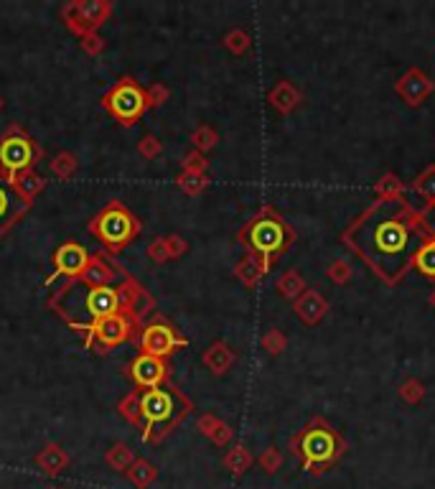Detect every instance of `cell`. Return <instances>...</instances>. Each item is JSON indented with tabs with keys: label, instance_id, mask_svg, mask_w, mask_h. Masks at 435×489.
<instances>
[{
	"label": "cell",
	"instance_id": "cell-25",
	"mask_svg": "<svg viewBox=\"0 0 435 489\" xmlns=\"http://www.w3.org/2000/svg\"><path fill=\"white\" fill-rule=\"evenodd\" d=\"M374 191H377V199H398V197H402L405 186H402V181H400L398 173H385V176L377 181Z\"/></svg>",
	"mask_w": 435,
	"mask_h": 489
},
{
	"label": "cell",
	"instance_id": "cell-36",
	"mask_svg": "<svg viewBox=\"0 0 435 489\" xmlns=\"http://www.w3.org/2000/svg\"><path fill=\"white\" fill-rule=\"evenodd\" d=\"M120 413H125L130 420H138V415H140V398L138 395H130L125 403H120Z\"/></svg>",
	"mask_w": 435,
	"mask_h": 489
},
{
	"label": "cell",
	"instance_id": "cell-9",
	"mask_svg": "<svg viewBox=\"0 0 435 489\" xmlns=\"http://www.w3.org/2000/svg\"><path fill=\"white\" fill-rule=\"evenodd\" d=\"M178 347H186V339L178 337L176 331H173V326L166 324V321L148 324L140 331V350H143V355H153L166 359Z\"/></svg>",
	"mask_w": 435,
	"mask_h": 489
},
{
	"label": "cell",
	"instance_id": "cell-11",
	"mask_svg": "<svg viewBox=\"0 0 435 489\" xmlns=\"http://www.w3.org/2000/svg\"><path fill=\"white\" fill-rule=\"evenodd\" d=\"M433 89H435L433 79H430L423 69H417V67H412V69L405 71V74L398 79V84H395V92H398V95L405 100V105H410V108L423 105V102L433 95Z\"/></svg>",
	"mask_w": 435,
	"mask_h": 489
},
{
	"label": "cell",
	"instance_id": "cell-30",
	"mask_svg": "<svg viewBox=\"0 0 435 489\" xmlns=\"http://www.w3.org/2000/svg\"><path fill=\"white\" fill-rule=\"evenodd\" d=\"M326 275H328V280H334L336 286H344V283H349V278H352V265L344 260H334L328 265Z\"/></svg>",
	"mask_w": 435,
	"mask_h": 489
},
{
	"label": "cell",
	"instance_id": "cell-23",
	"mask_svg": "<svg viewBox=\"0 0 435 489\" xmlns=\"http://www.w3.org/2000/svg\"><path fill=\"white\" fill-rule=\"evenodd\" d=\"M278 291L283 293L288 301H296L298 296H301L303 291H306V280H303V275L298 273V270H288V273L280 275L278 280Z\"/></svg>",
	"mask_w": 435,
	"mask_h": 489
},
{
	"label": "cell",
	"instance_id": "cell-3",
	"mask_svg": "<svg viewBox=\"0 0 435 489\" xmlns=\"http://www.w3.org/2000/svg\"><path fill=\"white\" fill-rule=\"evenodd\" d=\"M240 242L247 248L250 258H255V260L260 263V267L267 273L272 263L293 248L296 232H293V227H290L272 207H262V209L242 227Z\"/></svg>",
	"mask_w": 435,
	"mask_h": 489
},
{
	"label": "cell",
	"instance_id": "cell-4",
	"mask_svg": "<svg viewBox=\"0 0 435 489\" xmlns=\"http://www.w3.org/2000/svg\"><path fill=\"white\" fill-rule=\"evenodd\" d=\"M290 454L303 461V469L311 474H323L347 454V441L326 418L315 415L308 426L298 431L290 441Z\"/></svg>",
	"mask_w": 435,
	"mask_h": 489
},
{
	"label": "cell",
	"instance_id": "cell-32",
	"mask_svg": "<svg viewBox=\"0 0 435 489\" xmlns=\"http://www.w3.org/2000/svg\"><path fill=\"white\" fill-rule=\"evenodd\" d=\"M41 186H44V181H41V178L25 171V173H21V184H16V189H18V194L25 199V197H31L33 191L41 189Z\"/></svg>",
	"mask_w": 435,
	"mask_h": 489
},
{
	"label": "cell",
	"instance_id": "cell-28",
	"mask_svg": "<svg viewBox=\"0 0 435 489\" xmlns=\"http://www.w3.org/2000/svg\"><path fill=\"white\" fill-rule=\"evenodd\" d=\"M423 395H425L423 382L415 380V377H410V380H405V382H402V388H400V398H402L405 403H410V405H415V403L423 401Z\"/></svg>",
	"mask_w": 435,
	"mask_h": 489
},
{
	"label": "cell",
	"instance_id": "cell-34",
	"mask_svg": "<svg viewBox=\"0 0 435 489\" xmlns=\"http://www.w3.org/2000/svg\"><path fill=\"white\" fill-rule=\"evenodd\" d=\"M262 344L267 347V352H272V355H280L285 347V337L280 334V331H270L265 339H262Z\"/></svg>",
	"mask_w": 435,
	"mask_h": 489
},
{
	"label": "cell",
	"instance_id": "cell-19",
	"mask_svg": "<svg viewBox=\"0 0 435 489\" xmlns=\"http://www.w3.org/2000/svg\"><path fill=\"white\" fill-rule=\"evenodd\" d=\"M66 461H69V459H66V454H64L62 449H59V446H54V444L46 446L44 451L36 456V464L41 466V469H44L49 477H57V474H62L64 466H66Z\"/></svg>",
	"mask_w": 435,
	"mask_h": 489
},
{
	"label": "cell",
	"instance_id": "cell-29",
	"mask_svg": "<svg viewBox=\"0 0 435 489\" xmlns=\"http://www.w3.org/2000/svg\"><path fill=\"white\" fill-rule=\"evenodd\" d=\"M224 461H227V466L234 471V474H242V471H245L247 466H250L253 456H250V454H247L245 449H242V446H234L232 451L227 454V459H224Z\"/></svg>",
	"mask_w": 435,
	"mask_h": 489
},
{
	"label": "cell",
	"instance_id": "cell-24",
	"mask_svg": "<svg viewBox=\"0 0 435 489\" xmlns=\"http://www.w3.org/2000/svg\"><path fill=\"white\" fill-rule=\"evenodd\" d=\"M127 477L133 479L135 487L145 489L148 484L156 479V469H153L151 461H145V459H135L133 464H130V469H127Z\"/></svg>",
	"mask_w": 435,
	"mask_h": 489
},
{
	"label": "cell",
	"instance_id": "cell-39",
	"mask_svg": "<svg viewBox=\"0 0 435 489\" xmlns=\"http://www.w3.org/2000/svg\"><path fill=\"white\" fill-rule=\"evenodd\" d=\"M71 156H57V161H54V171L62 173V176H66V173L74 168V163H71Z\"/></svg>",
	"mask_w": 435,
	"mask_h": 489
},
{
	"label": "cell",
	"instance_id": "cell-40",
	"mask_svg": "<svg viewBox=\"0 0 435 489\" xmlns=\"http://www.w3.org/2000/svg\"><path fill=\"white\" fill-rule=\"evenodd\" d=\"M158 151H161V146H158V140L153 138V135H148L145 140H140V153H145V156H156Z\"/></svg>",
	"mask_w": 435,
	"mask_h": 489
},
{
	"label": "cell",
	"instance_id": "cell-5",
	"mask_svg": "<svg viewBox=\"0 0 435 489\" xmlns=\"http://www.w3.org/2000/svg\"><path fill=\"white\" fill-rule=\"evenodd\" d=\"M189 410V398L170 385H158V388L145 390L140 395V415L145 418L143 439H158V436L168 433L170 426H176Z\"/></svg>",
	"mask_w": 435,
	"mask_h": 489
},
{
	"label": "cell",
	"instance_id": "cell-20",
	"mask_svg": "<svg viewBox=\"0 0 435 489\" xmlns=\"http://www.w3.org/2000/svg\"><path fill=\"white\" fill-rule=\"evenodd\" d=\"M204 362L211 367V372H216V375H221V372H227L229 364L234 362V355L232 350H229L224 342H216L209 347V352L204 355Z\"/></svg>",
	"mask_w": 435,
	"mask_h": 489
},
{
	"label": "cell",
	"instance_id": "cell-41",
	"mask_svg": "<svg viewBox=\"0 0 435 489\" xmlns=\"http://www.w3.org/2000/svg\"><path fill=\"white\" fill-rule=\"evenodd\" d=\"M166 95H168L166 89L156 87V89H153V92H151V95H148V102H151V105H158V100H166Z\"/></svg>",
	"mask_w": 435,
	"mask_h": 489
},
{
	"label": "cell",
	"instance_id": "cell-1",
	"mask_svg": "<svg viewBox=\"0 0 435 489\" xmlns=\"http://www.w3.org/2000/svg\"><path fill=\"white\" fill-rule=\"evenodd\" d=\"M425 240L423 212L405 197L377 199L341 232V242L390 288L410 273Z\"/></svg>",
	"mask_w": 435,
	"mask_h": 489
},
{
	"label": "cell",
	"instance_id": "cell-35",
	"mask_svg": "<svg viewBox=\"0 0 435 489\" xmlns=\"http://www.w3.org/2000/svg\"><path fill=\"white\" fill-rule=\"evenodd\" d=\"M227 46L229 49L234 51V54H242V51L250 46V38H247V33H242V31H234V33H229V38H227Z\"/></svg>",
	"mask_w": 435,
	"mask_h": 489
},
{
	"label": "cell",
	"instance_id": "cell-21",
	"mask_svg": "<svg viewBox=\"0 0 435 489\" xmlns=\"http://www.w3.org/2000/svg\"><path fill=\"white\" fill-rule=\"evenodd\" d=\"M412 267H417V273H423L425 278L435 280V240H425L423 248L417 250L415 260H412Z\"/></svg>",
	"mask_w": 435,
	"mask_h": 489
},
{
	"label": "cell",
	"instance_id": "cell-31",
	"mask_svg": "<svg viewBox=\"0 0 435 489\" xmlns=\"http://www.w3.org/2000/svg\"><path fill=\"white\" fill-rule=\"evenodd\" d=\"M178 184H181V189L196 194V191H202L204 186H207V178H204L202 173H196V171H186V173H181V176H178Z\"/></svg>",
	"mask_w": 435,
	"mask_h": 489
},
{
	"label": "cell",
	"instance_id": "cell-12",
	"mask_svg": "<svg viewBox=\"0 0 435 489\" xmlns=\"http://www.w3.org/2000/svg\"><path fill=\"white\" fill-rule=\"evenodd\" d=\"M130 375H133L138 388L151 390V388H158V385H163L166 377H168V367H166V359H161V357L143 355L140 352L133 359V364H130Z\"/></svg>",
	"mask_w": 435,
	"mask_h": 489
},
{
	"label": "cell",
	"instance_id": "cell-38",
	"mask_svg": "<svg viewBox=\"0 0 435 489\" xmlns=\"http://www.w3.org/2000/svg\"><path fill=\"white\" fill-rule=\"evenodd\" d=\"M423 222H425V232H428L430 240H435V204L423 209Z\"/></svg>",
	"mask_w": 435,
	"mask_h": 489
},
{
	"label": "cell",
	"instance_id": "cell-18",
	"mask_svg": "<svg viewBox=\"0 0 435 489\" xmlns=\"http://www.w3.org/2000/svg\"><path fill=\"white\" fill-rule=\"evenodd\" d=\"M298 102H301V92H298L290 82H280L278 87L270 92V105L283 115H288L290 110H296Z\"/></svg>",
	"mask_w": 435,
	"mask_h": 489
},
{
	"label": "cell",
	"instance_id": "cell-16",
	"mask_svg": "<svg viewBox=\"0 0 435 489\" xmlns=\"http://www.w3.org/2000/svg\"><path fill=\"white\" fill-rule=\"evenodd\" d=\"M76 280L84 283V286H110L115 280V270L108 260H102V258H89L87 267L76 275Z\"/></svg>",
	"mask_w": 435,
	"mask_h": 489
},
{
	"label": "cell",
	"instance_id": "cell-13",
	"mask_svg": "<svg viewBox=\"0 0 435 489\" xmlns=\"http://www.w3.org/2000/svg\"><path fill=\"white\" fill-rule=\"evenodd\" d=\"M133 334V321L125 316V313H112V316L102 318L100 324H95L92 329V337L105 347V350H112V347H120L122 342H127Z\"/></svg>",
	"mask_w": 435,
	"mask_h": 489
},
{
	"label": "cell",
	"instance_id": "cell-15",
	"mask_svg": "<svg viewBox=\"0 0 435 489\" xmlns=\"http://www.w3.org/2000/svg\"><path fill=\"white\" fill-rule=\"evenodd\" d=\"M293 311L298 313V318H301L306 326H315V324H321V318L328 313V301L323 299L318 291L306 288V291L293 301Z\"/></svg>",
	"mask_w": 435,
	"mask_h": 489
},
{
	"label": "cell",
	"instance_id": "cell-7",
	"mask_svg": "<svg viewBox=\"0 0 435 489\" xmlns=\"http://www.w3.org/2000/svg\"><path fill=\"white\" fill-rule=\"evenodd\" d=\"M38 159V148L23 130L13 127L0 138V171L11 181H16V173H25Z\"/></svg>",
	"mask_w": 435,
	"mask_h": 489
},
{
	"label": "cell",
	"instance_id": "cell-10",
	"mask_svg": "<svg viewBox=\"0 0 435 489\" xmlns=\"http://www.w3.org/2000/svg\"><path fill=\"white\" fill-rule=\"evenodd\" d=\"M89 263V255L87 250L79 245V242H64L62 248L54 253V275L46 280V286H51L57 278H71L74 280L76 275L82 273L84 267Z\"/></svg>",
	"mask_w": 435,
	"mask_h": 489
},
{
	"label": "cell",
	"instance_id": "cell-14",
	"mask_svg": "<svg viewBox=\"0 0 435 489\" xmlns=\"http://www.w3.org/2000/svg\"><path fill=\"white\" fill-rule=\"evenodd\" d=\"M23 209H25V199L18 194V189H16V184H13L11 178L0 171V235L23 214Z\"/></svg>",
	"mask_w": 435,
	"mask_h": 489
},
{
	"label": "cell",
	"instance_id": "cell-26",
	"mask_svg": "<svg viewBox=\"0 0 435 489\" xmlns=\"http://www.w3.org/2000/svg\"><path fill=\"white\" fill-rule=\"evenodd\" d=\"M262 275H265V270L260 267V263L255 260V258H247V260H242L240 267H237V278L245 280L247 286H255Z\"/></svg>",
	"mask_w": 435,
	"mask_h": 489
},
{
	"label": "cell",
	"instance_id": "cell-8",
	"mask_svg": "<svg viewBox=\"0 0 435 489\" xmlns=\"http://www.w3.org/2000/svg\"><path fill=\"white\" fill-rule=\"evenodd\" d=\"M102 105H105L117 120L125 122V125H133L140 115L151 108L148 92H143L133 79H122L117 87L110 89L108 95H105V100H102Z\"/></svg>",
	"mask_w": 435,
	"mask_h": 489
},
{
	"label": "cell",
	"instance_id": "cell-33",
	"mask_svg": "<svg viewBox=\"0 0 435 489\" xmlns=\"http://www.w3.org/2000/svg\"><path fill=\"white\" fill-rule=\"evenodd\" d=\"M280 461H283V456H280L275 449H267V451L260 456V466H262L265 471H278Z\"/></svg>",
	"mask_w": 435,
	"mask_h": 489
},
{
	"label": "cell",
	"instance_id": "cell-2",
	"mask_svg": "<svg viewBox=\"0 0 435 489\" xmlns=\"http://www.w3.org/2000/svg\"><path fill=\"white\" fill-rule=\"evenodd\" d=\"M122 291L112 286H84L79 280H69L51 304L57 306L62 318L76 331H92L102 318L120 313Z\"/></svg>",
	"mask_w": 435,
	"mask_h": 489
},
{
	"label": "cell",
	"instance_id": "cell-17",
	"mask_svg": "<svg viewBox=\"0 0 435 489\" xmlns=\"http://www.w3.org/2000/svg\"><path fill=\"white\" fill-rule=\"evenodd\" d=\"M410 191L420 199V202H423V209L433 207L435 204V166H428L420 176H415V181L410 184Z\"/></svg>",
	"mask_w": 435,
	"mask_h": 489
},
{
	"label": "cell",
	"instance_id": "cell-42",
	"mask_svg": "<svg viewBox=\"0 0 435 489\" xmlns=\"http://www.w3.org/2000/svg\"><path fill=\"white\" fill-rule=\"evenodd\" d=\"M430 306H433V309H435V291L430 293Z\"/></svg>",
	"mask_w": 435,
	"mask_h": 489
},
{
	"label": "cell",
	"instance_id": "cell-6",
	"mask_svg": "<svg viewBox=\"0 0 435 489\" xmlns=\"http://www.w3.org/2000/svg\"><path fill=\"white\" fill-rule=\"evenodd\" d=\"M89 229H92V235H95L102 245L117 250L138 235L140 224H138V219L130 214L127 207H122L120 202H112L89 222Z\"/></svg>",
	"mask_w": 435,
	"mask_h": 489
},
{
	"label": "cell",
	"instance_id": "cell-22",
	"mask_svg": "<svg viewBox=\"0 0 435 489\" xmlns=\"http://www.w3.org/2000/svg\"><path fill=\"white\" fill-rule=\"evenodd\" d=\"M71 11L79 13V16H82L87 23L97 25V23H102V21L108 18L110 6H108V3H100V0H89V3H76V6H71Z\"/></svg>",
	"mask_w": 435,
	"mask_h": 489
},
{
	"label": "cell",
	"instance_id": "cell-27",
	"mask_svg": "<svg viewBox=\"0 0 435 489\" xmlns=\"http://www.w3.org/2000/svg\"><path fill=\"white\" fill-rule=\"evenodd\" d=\"M133 451L127 449V446H115L112 451L108 454V464L112 466V469L122 471V469H130V464H133Z\"/></svg>",
	"mask_w": 435,
	"mask_h": 489
},
{
	"label": "cell",
	"instance_id": "cell-37",
	"mask_svg": "<svg viewBox=\"0 0 435 489\" xmlns=\"http://www.w3.org/2000/svg\"><path fill=\"white\" fill-rule=\"evenodd\" d=\"M194 140H196V146H199V148H204V151H207V148H211V146H214L216 135L211 133V130H209V127H202V130H196Z\"/></svg>",
	"mask_w": 435,
	"mask_h": 489
}]
</instances>
